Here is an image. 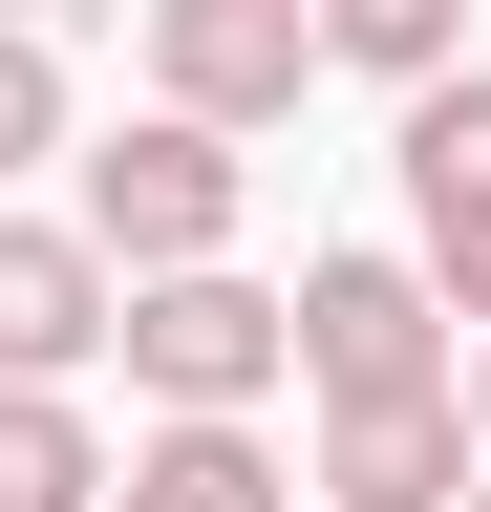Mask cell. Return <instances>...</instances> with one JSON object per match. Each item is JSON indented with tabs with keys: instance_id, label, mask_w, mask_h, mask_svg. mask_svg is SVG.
Listing matches in <instances>:
<instances>
[{
	"instance_id": "1",
	"label": "cell",
	"mask_w": 491,
	"mask_h": 512,
	"mask_svg": "<svg viewBox=\"0 0 491 512\" xmlns=\"http://www.w3.org/2000/svg\"><path fill=\"white\" fill-rule=\"evenodd\" d=\"M235 214H257V150L193 107H150V128H107L86 150V235H107V278H150V256H235Z\"/></svg>"
},
{
	"instance_id": "2",
	"label": "cell",
	"mask_w": 491,
	"mask_h": 512,
	"mask_svg": "<svg viewBox=\"0 0 491 512\" xmlns=\"http://www.w3.org/2000/svg\"><path fill=\"white\" fill-rule=\"evenodd\" d=\"M107 363H129L150 406H257V384H278V278H235V256H150V278L107 299Z\"/></svg>"
},
{
	"instance_id": "3",
	"label": "cell",
	"mask_w": 491,
	"mask_h": 512,
	"mask_svg": "<svg viewBox=\"0 0 491 512\" xmlns=\"http://www.w3.org/2000/svg\"><path fill=\"white\" fill-rule=\"evenodd\" d=\"M406 256H427V299H449V320H491V64L449 43V64H427V86H406Z\"/></svg>"
},
{
	"instance_id": "4",
	"label": "cell",
	"mask_w": 491,
	"mask_h": 512,
	"mask_svg": "<svg viewBox=\"0 0 491 512\" xmlns=\"http://www.w3.org/2000/svg\"><path fill=\"white\" fill-rule=\"evenodd\" d=\"M278 363L299 384H427L449 363V299H427V256H299V299H278Z\"/></svg>"
},
{
	"instance_id": "5",
	"label": "cell",
	"mask_w": 491,
	"mask_h": 512,
	"mask_svg": "<svg viewBox=\"0 0 491 512\" xmlns=\"http://www.w3.org/2000/svg\"><path fill=\"white\" fill-rule=\"evenodd\" d=\"M299 86H321V22H299V0H150V107L278 128Z\"/></svg>"
},
{
	"instance_id": "6",
	"label": "cell",
	"mask_w": 491,
	"mask_h": 512,
	"mask_svg": "<svg viewBox=\"0 0 491 512\" xmlns=\"http://www.w3.org/2000/svg\"><path fill=\"white\" fill-rule=\"evenodd\" d=\"M470 491V406L427 384H321V512H449Z\"/></svg>"
},
{
	"instance_id": "7",
	"label": "cell",
	"mask_w": 491,
	"mask_h": 512,
	"mask_svg": "<svg viewBox=\"0 0 491 512\" xmlns=\"http://www.w3.org/2000/svg\"><path fill=\"white\" fill-rule=\"evenodd\" d=\"M107 235L86 214H0V384H86L107 363Z\"/></svg>"
},
{
	"instance_id": "8",
	"label": "cell",
	"mask_w": 491,
	"mask_h": 512,
	"mask_svg": "<svg viewBox=\"0 0 491 512\" xmlns=\"http://www.w3.org/2000/svg\"><path fill=\"white\" fill-rule=\"evenodd\" d=\"M86 512H278V448H257V406H171Z\"/></svg>"
},
{
	"instance_id": "9",
	"label": "cell",
	"mask_w": 491,
	"mask_h": 512,
	"mask_svg": "<svg viewBox=\"0 0 491 512\" xmlns=\"http://www.w3.org/2000/svg\"><path fill=\"white\" fill-rule=\"evenodd\" d=\"M86 491H107V427L65 384H0V512H86Z\"/></svg>"
},
{
	"instance_id": "10",
	"label": "cell",
	"mask_w": 491,
	"mask_h": 512,
	"mask_svg": "<svg viewBox=\"0 0 491 512\" xmlns=\"http://www.w3.org/2000/svg\"><path fill=\"white\" fill-rule=\"evenodd\" d=\"M321 22V64H363V86H427V64L470 43V0H299Z\"/></svg>"
},
{
	"instance_id": "11",
	"label": "cell",
	"mask_w": 491,
	"mask_h": 512,
	"mask_svg": "<svg viewBox=\"0 0 491 512\" xmlns=\"http://www.w3.org/2000/svg\"><path fill=\"white\" fill-rule=\"evenodd\" d=\"M65 150V64H43V22H0V171Z\"/></svg>"
},
{
	"instance_id": "12",
	"label": "cell",
	"mask_w": 491,
	"mask_h": 512,
	"mask_svg": "<svg viewBox=\"0 0 491 512\" xmlns=\"http://www.w3.org/2000/svg\"><path fill=\"white\" fill-rule=\"evenodd\" d=\"M449 406H470V470H491V320H470V363H449Z\"/></svg>"
},
{
	"instance_id": "13",
	"label": "cell",
	"mask_w": 491,
	"mask_h": 512,
	"mask_svg": "<svg viewBox=\"0 0 491 512\" xmlns=\"http://www.w3.org/2000/svg\"><path fill=\"white\" fill-rule=\"evenodd\" d=\"M0 22H65V0H0Z\"/></svg>"
},
{
	"instance_id": "14",
	"label": "cell",
	"mask_w": 491,
	"mask_h": 512,
	"mask_svg": "<svg viewBox=\"0 0 491 512\" xmlns=\"http://www.w3.org/2000/svg\"><path fill=\"white\" fill-rule=\"evenodd\" d=\"M449 512H491V470H470V491H449Z\"/></svg>"
}]
</instances>
